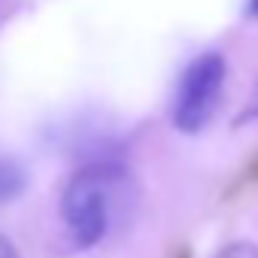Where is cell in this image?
Wrapping results in <instances>:
<instances>
[{
    "mask_svg": "<svg viewBox=\"0 0 258 258\" xmlns=\"http://www.w3.org/2000/svg\"><path fill=\"white\" fill-rule=\"evenodd\" d=\"M225 73L228 67L219 52H204L195 61H188V67L182 70L176 82V94L170 106V118L182 134H198L213 118L219 97H222Z\"/></svg>",
    "mask_w": 258,
    "mask_h": 258,
    "instance_id": "obj_2",
    "label": "cell"
},
{
    "mask_svg": "<svg viewBox=\"0 0 258 258\" xmlns=\"http://www.w3.org/2000/svg\"><path fill=\"white\" fill-rule=\"evenodd\" d=\"M121 170L112 164H88L70 176L61 195V219L73 246H94L109 228V204Z\"/></svg>",
    "mask_w": 258,
    "mask_h": 258,
    "instance_id": "obj_1",
    "label": "cell"
},
{
    "mask_svg": "<svg viewBox=\"0 0 258 258\" xmlns=\"http://www.w3.org/2000/svg\"><path fill=\"white\" fill-rule=\"evenodd\" d=\"M25 188V170L13 161H0V201H10Z\"/></svg>",
    "mask_w": 258,
    "mask_h": 258,
    "instance_id": "obj_3",
    "label": "cell"
},
{
    "mask_svg": "<svg viewBox=\"0 0 258 258\" xmlns=\"http://www.w3.org/2000/svg\"><path fill=\"white\" fill-rule=\"evenodd\" d=\"M0 258H19V249H16L13 240L4 237V234H0Z\"/></svg>",
    "mask_w": 258,
    "mask_h": 258,
    "instance_id": "obj_6",
    "label": "cell"
},
{
    "mask_svg": "<svg viewBox=\"0 0 258 258\" xmlns=\"http://www.w3.org/2000/svg\"><path fill=\"white\" fill-rule=\"evenodd\" d=\"M246 19H258V0H249L246 4Z\"/></svg>",
    "mask_w": 258,
    "mask_h": 258,
    "instance_id": "obj_7",
    "label": "cell"
},
{
    "mask_svg": "<svg viewBox=\"0 0 258 258\" xmlns=\"http://www.w3.org/2000/svg\"><path fill=\"white\" fill-rule=\"evenodd\" d=\"M252 118H258V79H255V88H252V97H249V103L243 106V112L237 115V124H243V121H252Z\"/></svg>",
    "mask_w": 258,
    "mask_h": 258,
    "instance_id": "obj_5",
    "label": "cell"
},
{
    "mask_svg": "<svg viewBox=\"0 0 258 258\" xmlns=\"http://www.w3.org/2000/svg\"><path fill=\"white\" fill-rule=\"evenodd\" d=\"M216 258H258V246L255 243H231Z\"/></svg>",
    "mask_w": 258,
    "mask_h": 258,
    "instance_id": "obj_4",
    "label": "cell"
}]
</instances>
